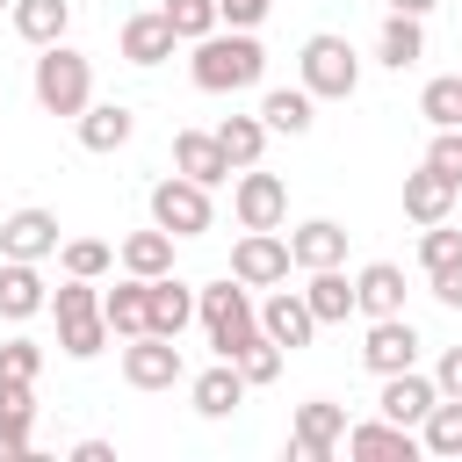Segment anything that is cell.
<instances>
[{
	"instance_id": "cell-43",
	"label": "cell",
	"mask_w": 462,
	"mask_h": 462,
	"mask_svg": "<svg viewBox=\"0 0 462 462\" xmlns=\"http://www.w3.org/2000/svg\"><path fill=\"white\" fill-rule=\"evenodd\" d=\"M433 390H440V397H462V346H448V354H440V368H433Z\"/></svg>"
},
{
	"instance_id": "cell-17",
	"label": "cell",
	"mask_w": 462,
	"mask_h": 462,
	"mask_svg": "<svg viewBox=\"0 0 462 462\" xmlns=\"http://www.w3.org/2000/svg\"><path fill=\"white\" fill-rule=\"evenodd\" d=\"M173 43H180V36H173V22H166L159 7H144V14H130V22L116 29V51H123L130 65H166Z\"/></svg>"
},
{
	"instance_id": "cell-20",
	"label": "cell",
	"mask_w": 462,
	"mask_h": 462,
	"mask_svg": "<svg viewBox=\"0 0 462 462\" xmlns=\"http://www.w3.org/2000/svg\"><path fill=\"white\" fill-rule=\"evenodd\" d=\"M260 123H267V137H303L310 123H318V94L296 79V87H267L260 94Z\"/></svg>"
},
{
	"instance_id": "cell-36",
	"label": "cell",
	"mask_w": 462,
	"mask_h": 462,
	"mask_svg": "<svg viewBox=\"0 0 462 462\" xmlns=\"http://www.w3.org/2000/svg\"><path fill=\"white\" fill-rule=\"evenodd\" d=\"M419 116H426L433 130H455V123H462V79H426Z\"/></svg>"
},
{
	"instance_id": "cell-3",
	"label": "cell",
	"mask_w": 462,
	"mask_h": 462,
	"mask_svg": "<svg viewBox=\"0 0 462 462\" xmlns=\"http://www.w3.org/2000/svg\"><path fill=\"white\" fill-rule=\"evenodd\" d=\"M29 87H36V108H43V116H79V108L94 101V58L72 51V43H43Z\"/></svg>"
},
{
	"instance_id": "cell-13",
	"label": "cell",
	"mask_w": 462,
	"mask_h": 462,
	"mask_svg": "<svg viewBox=\"0 0 462 462\" xmlns=\"http://www.w3.org/2000/svg\"><path fill=\"white\" fill-rule=\"evenodd\" d=\"M339 448H346L354 462H419V433L397 426V419H361V426H346Z\"/></svg>"
},
{
	"instance_id": "cell-18",
	"label": "cell",
	"mask_w": 462,
	"mask_h": 462,
	"mask_svg": "<svg viewBox=\"0 0 462 462\" xmlns=\"http://www.w3.org/2000/svg\"><path fill=\"white\" fill-rule=\"evenodd\" d=\"M72 123H79V144H87V152H123V144L137 137V108H130V101H87Z\"/></svg>"
},
{
	"instance_id": "cell-15",
	"label": "cell",
	"mask_w": 462,
	"mask_h": 462,
	"mask_svg": "<svg viewBox=\"0 0 462 462\" xmlns=\"http://www.w3.org/2000/svg\"><path fill=\"white\" fill-rule=\"evenodd\" d=\"M375 383H383L375 411L419 433V419H426V411H433V397H440V390H433V375H419V368H397V375H375Z\"/></svg>"
},
{
	"instance_id": "cell-31",
	"label": "cell",
	"mask_w": 462,
	"mask_h": 462,
	"mask_svg": "<svg viewBox=\"0 0 462 462\" xmlns=\"http://www.w3.org/2000/svg\"><path fill=\"white\" fill-rule=\"evenodd\" d=\"M101 318H108V332L116 339H137L152 318H144V274H123L116 289H101Z\"/></svg>"
},
{
	"instance_id": "cell-45",
	"label": "cell",
	"mask_w": 462,
	"mask_h": 462,
	"mask_svg": "<svg viewBox=\"0 0 462 462\" xmlns=\"http://www.w3.org/2000/svg\"><path fill=\"white\" fill-rule=\"evenodd\" d=\"M383 7H390V14H419V22L433 14V0H383Z\"/></svg>"
},
{
	"instance_id": "cell-7",
	"label": "cell",
	"mask_w": 462,
	"mask_h": 462,
	"mask_svg": "<svg viewBox=\"0 0 462 462\" xmlns=\"http://www.w3.org/2000/svg\"><path fill=\"white\" fill-rule=\"evenodd\" d=\"M339 440H346V404L303 397V404H296V426H289V455H296V462H332Z\"/></svg>"
},
{
	"instance_id": "cell-9",
	"label": "cell",
	"mask_w": 462,
	"mask_h": 462,
	"mask_svg": "<svg viewBox=\"0 0 462 462\" xmlns=\"http://www.w3.org/2000/svg\"><path fill=\"white\" fill-rule=\"evenodd\" d=\"M231 282H245V289L289 282V238H282V231H245V238L231 245Z\"/></svg>"
},
{
	"instance_id": "cell-6",
	"label": "cell",
	"mask_w": 462,
	"mask_h": 462,
	"mask_svg": "<svg viewBox=\"0 0 462 462\" xmlns=\"http://www.w3.org/2000/svg\"><path fill=\"white\" fill-rule=\"evenodd\" d=\"M231 217H238V231H282V217H289V188H282V173L238 166V180H231Z\"/></svg>"
},
{
	"instance_id": "cell-10",
	"label": "cell",
	"mask_w": 462,
	"mask_h": 462,
	"mask_svg": "<svg viewBox=\"0 0 462 462\" xmlns=\"http://www.w3.org/2000/svg\"><path fill=\"white\" fill-rule=\"evenodd\" d=\"M260 332H267L282 354H303V346L318 339V318H310L303 289H267V296H260Z\"/></svg>"
},
{
	"instance_id": "cell-22",
	"label": "cell",
	"mask_w": 462,
	"mask_h": 462,
	"mask_svg": "<svg viewBox=\"0 0 462 462\" xmlns=\"http://www.w3.org/2000/svg\"><path fill=\"white\" fill-rule=\"evenodd\" d=\"M173 173H188V180H202V188L231 180V159H224L217 130H180V137H173Z\"/></svg>"
},
{
	"instance_id": "cell-29",
	"label": "cell",
	"mask_w": 462,
	"mask_h": 462,
	"mask_svg": "<svg viewBox=\"0 0 462 462\" xmlns=\"http://www.w3.org/2000/svg\"><path fill=\"white\" fill-rule=\"evenodd\" d=\"M419 455L462 462V397H433V411L419 419Z\"/></svg>"
},
{
	"instance_id": "cell-19",
	"label": "cell",
	"mask_w": 462,
	"mask_h": 462,
	"mask_svg": "<svg viewBox=\"0 0 462 462\" xmlns=\"http://www.w3.org/2000/svg\"><path fill=\"white\" fill-rule=\"evenodd\" d=\"M29 433H36V383L0 375V455L29 462Z\"/></svg>"
},
{
	"instance_id": "cell-8",
	"label": "cell",
	"mask_w": 462,
	"mask_h": 462,
	"mask_svg": "<svg viewBox=\"0 0 462 462\" xmlns=\"http://www.w3.org/2000/svg\"><path fill=\"white\" fill-rule=\"evenodd\" d=\"M419 325L404 318V310H390V318H368V339H361V368L368 375H397V368H419Z\"/></svg>"
},
{
	"instance_id": "cell-42",
	"label": "cell",
	"mask_w": 462,
	"mask_h": 462,
	"mask_svg": "<svg viewBox=\"0 0 462 462\" xmlns=\"http://www.w3.org/2000/svg\"><path fill=\"white\" fill-rule=\"evenodd\" d=\"M426 282H433V296H440L448 310H462V260H448V267H433Z\"/></svg>"
},
{
	"instance_id": "cell-11",
	"label": "cell",
	"mask_w": 462,
	"mask_h": 462,
	"mask_svg": "<svg viewBox=\"0 0 462 462\" xmlns=\"http://www.w3.org/2000/svg\"><path fill=\"white\" fill-rule=\"evenodd\" d=\"M58 238H65V231H58V217H51V209H36V202L0 217V260H51V253H58Z\"/></svg>"
},
{
	"instance_id": "cell-2",
	"label": "cell",
	"mask_w": 462,
	"mask_h": 462,
	"mask_svg": "<svg viewBox=\"0 0 462 462\" xmlns=\"http://www.w3.org/2000/svg\"><path fill=\"white\" fill-rule=\"evenodd\" d=\"M195 325L209 332V346H217V361H231L238 346H253L260 339V303H253V289L245 282H209V289H195Z\"/></svg>"
},
{
	"instance_id": "cell-14",
	"label": "cell",
	"mask_w": 462,
	"mask_h": 462,
	"mask_svg": "<svg viewBox=\"0 0 462 462\" xmlns=\"http://www.w3.org/2000/svg\"><path fill=\"white\" fill-rule=\"evenodd\" d=\"M144 332H159V339H180L188 325H195V289L188 282H173V274H152L144 282Z\"/></svg>"
},
{
	"instance_id": "cell-38",
	"label": "cell",
	"mask_w": 462,
	"mask_h": 462,
	"mask_svg": "<svg viewBox=\"0 0 462 462\" xmlns=\"http://www.w3.org/2000/svg\"><path fill=\"white\" fill-rule=\"evenodd\" d=\"M159 14L173 22V36H180V43H195V36H209V29H217V0H166Z\"/></svg>"
},
{
	"instance_id": "cell-32",
	"label": "cell",
	"mask_w": 462,
	"mask_h": 462,
	"mask_svg": "<svg viewBox=\"0 0 462 462\" xmlns=\"http://www.w3.org/2000/svg\"><path fill=\"white\" fill-rule=\"evenodd\" d=\"M217 144H224L231 173H238V166H260V152H267V123H260V116H224V123H217Z\"/></svg>"
},
{
	"instance_id": "cell-28",
	"label": "cell",
	"mask_w": 462,
	"mask_h": 462,
	"mask_svg": "<svg viewBox=\"0 0 462 462\" xmlns=\"http://www.w3.org/2000/svg\"><path fill=\"white\" fill-rule=\"evenodd\" d=\"M303 303H310V318H318V325H346V318H354V282H346L339 267H310Z\"/></svg>"
},
{
	"instance_id": "cell-39",
	"label": "cell",
	"mask_w": 462,
	"mask_h": 462,
	"mask_svg": "<svg viewBox=\"0 0 462 462\" xmlns=\"http://www.w3.org/2000/svg\"><path fill=\"white\" fill-rule=\"evenodd\" d=\"M0 375L36 383V375H43V346H36V339H22V332H14V339H0Z\"/></svg>"
},
{
	"instance_id": "cell-37",
	"label": "cell",
	"mask_w": 462,
	"mask_h": 462,
	"mask_svg": "<svg viewBox=\"0 0 462 462\" xmlns=\"http://www.w3.org/2000/svg\"><path fill=\"white\" fill-rule=\"evenodd\" d=\"M448 260H462V231L440 217V224H419V267L433 274V267H448Z\"/></svg>"
},
{
	"instance_id": "cell-23",
	"label": "cell",
	"mask_w": 462,
	"mask_h": 462,
	"mask_svg": "<svg viewBox=\"0 0 462 462\" xmlns=\"http://www.w3.org/2000/svg\"><path fill=\"white\" fill-rule=\"evenodd\" d=\"M455 180L448 173H433L426 159H419V173H404V217L411 224H440V217H455Z\"/></svg>"
},
{
	"instance_id": "cell-24",
	"label": "cell",
	"mask_w": 462,
	"mask_h": 462,
	"mask_svg": "<svg viewBox=\"0 0 462 462\" xmlns=\"http://www.w3.org/2000/svg\"><path fill=\"white\" fill-rule=\"evenodd\" d=\"M354 310H361V318L404 310V267H397V260H368V267L354 274Z\"/></svg>"
},
{
	"instance_id": "cell-21",
	"label": "cell",
	"mask_w": 462,
	"mask_h": 462,
	"mask_svg": "<svg viewBox=\"0 0 462 462\" xmlns=\"http://www.w3.org/2000/svg\"><path fill=\"white\" fill-rule=\"evenodd\" d=\"M346 260V224H332V217H310V224H296L289 231V267H339Z\"/></svg>"
},
{
	"instance_id": "cell-5",
	"label": "cell",
	"mask_w": 462,
	"mask_h": 462,
	"mask_svg": "<svg viewBox=\"0 0 462 462\" xmlns=\"http://www.w3.org/2000/svg\"><path fill=\"white\" fill-rule=\"evenodd\" d=\"M152 224H159V231H173V238H202V231L217 224L209 188H202V180H188V173H166V180L152 188Z\"/></svg>"
},
{
	"instance_id": "cell-26",
	"label": "cell",
	"mask_w": 462,
	"mask_h": 462,
	"mask_svg": "<svg viewBox=\"0 0 462 462\" xmlns=\"http://www.w3.org/2000/svg\"><path fill=\"white\" fill-rule=\"evenodd\" d=\"M7 14H14V36L36 43V51L43 43H65V29H72V0H14Z\"/></svg>"
},
{
	"instance_id": "cell-33",
	"label": "cell",
	"mask_w": 462,
	"mask_h": 462,
	"mask_svg": "<svg viewBox=\"0 0 462 462\" xmlns=\"http://www.w3.org/2000/svg\"><path fill=\"white\" fill-rule=\"evenodd\" d=\"M58 267L79 274V282H101V274L116 267V245H108V238H58Z\"/></svg>"
},
{
	"instance_id": "cell-25",
	"label": "cell",
	"mask_w": 462,
	"mask_h": 462,
	"mask_svg": "<svg viewBox=\"0 0 462 462\" xmlns=\"http://www.w3.org/2000/svg\"><path fill=\"white\" fill-rule=\"evenodd\" d=\"M188 397H195L202 419H231V411L245 404V375H238L231 361H217V368H202V375L188 383Z\"/></svg>"
},
{
	"instance_id": "cell-35",
	"label": "cell",
	"mask_w": 462,
	"mask_h": 462,
	"mask_svg": "<svg viewBox=\"0 0 462 462\" xmlns=\"http://www.w3.org/2000/svg\"><path fill=\"white\" fill-rule=\"evenodd\" d=\"M282 361H289V354H282V346H274L267 332H260L253 346H238V354H231V368L245 375V390H260V383H274V375H282Z\"/></svg>"
},
{
	"instance_id": "cell-41",
	"label": "cell",
	"mask_w": 462,
	"mask_h": 462,
	"mask_svg": "<svg viewBox=\"0 0 462 462\" xmlns=\"http://www.w3.org/2000/svg\"><path fill=\"white\" fill-rule=\"evenodd\" d=\"M267 7H274V0H217V22H224V29H260Z\"/></svg>"
},
{
	"instance_id": "cell-34",
	"label": "cell",
	"mask_w": 462,
	"mask_h": 462,
	"mask_svg": "<svg viewBox=\"0 0 462 462\" xmlns=\"http://www.w3.org/2000/svg\"><path fill=\"white\" fill-rule=\"evenodd\" d=\"M108 339H116V332H108V318H101V310H87V318H65V325H58V346H65V361H94Z\"/></svg>"
},
{
	"instance_id": "cell-16",
	"label": "cell",
	"mask_w": 462,
	"mask_h": 462,
	"mask_svg": "<svg viewBox=\"0 0 462 462\" xmlns=\"http://www.w3.org/2000/svg\"><path fill=\"white\" fill-rule=\"evenodd\" d=\"M43 303H51L43 260H0V318H7V325H29Z\"/></svg>"
},
{
	"instance_id": "cell-40",
	"label": "cell",
	"mask_w": 462,
	"mask_h": 462,
	"mask_svg": "<svg viewBox=\"0 0 462 462\" xmlns=\"http://www.w3.org/2000/svg\"><path fill=\"white\" fill-rule=\"evenodd\" d=\"M426 166H433V173H448V180L462 188V123H455V130H433V144H426Z\"/></svg>"
},
{
	"instance_id": "cell-44",
	"label": "cell",
	"mask_w": 462,
	"mask_h": 462,
	"mask_svg": "<svg viewBox=\"0 0 462 462\" xmlns=\"http://www.w3.org/2000/svg\"><path fill=\"white\" fill-rule=\"evenodd\" d=\"M72 462H116V448H108V440H79V448H72Z\"/></svg>"
},
{
	"instance_id": "cell-27",
	"label": "cell",
	"mask_w": 462,
	"mask_h": 462,
	"mask_svg": "<svg viewBox=\"0 0 462 462\" xmlns=\"http://www.w3.org/2000/svg\"><path fill=\"white\" fill-rule=\"evenodd\" d=\"M173 245H180V238L152 224V231H130V238L116 245V260H123V274H144V282H152V274H173Z\"/></svg>"
},
{
	"instance_id": "cell-46",
	"label": "cell",
	"mask_w": 462,
	"mask_h": 462,
	"mask_svg": "<svg viewBox=\"0 0 462 462\" xmlns=\"http://www.w3.org/2000/svg\"><path fill=\"white\" fill-rule=\"evenodd\" d=\"M0 7H14V0H0Z\"/></svg>"
},
{
	"instance_id": "cell-30",
	"label": "cell",
	"mask_w": 462,
	"mask_h": 462,
	"mask_svg": "<svg viewBox=\"0 0 462 462\" xmlns=\"http://www.w3.org/2000/svg\"><path fill=\"white\" fill-rule=\"evenodd\" d=\"M375 58H383L390 72H404V65H419V58H426V22H419V14H383V36H375Z\"/></svg>"
},
{
	"instance_id": "cell-12",
	"label": "cell",
	"mask_w": 462,
	"mask_h": 462,
	"mask_svg": "<svg viewBox=\"0 0 462 462\" xmlns=\"http://www.w3.org/2000/svg\"><path fill=\"white\" fill-rule=\"evenodd\" d=\"M123 383H130V390H173V383H180V346L159 339V332H137V339L123 346Z\"/></svg>"
},
{
	"instance_id": "cell-4",
	"label": "cell",
	"mask_w": 462,
	"mask_h": 462,
	"mask_svg": "<svg viewBox=\"0 0 462 462\" xmlns=\"http://www.w3.org/2000/svg\"><path fill=\"white\" fill-rule=\"evenodd\" d=\"M296 79H303L318 101H354V87H361V58H354L346 36L318 29V36H303V51H296Z\"/></svg>"
},
{
	"instance_id": "cell-1",
	"label": "cell",
	"mask_w": 462,
	"mask_h": 462,
	"mask_svg": "<svg viewBox=\"0 0 462 462\" xmlns=\"http://www.w3.org/2000/svg\"><path fill=\"white\" fill-rule=\"evenodd\" d=\"M188 72H195V87L202 94H245V87H260L267 79V51H260V36L253 29H209V36H195V58H188Z\"/></svg>"
}]
</instances>
